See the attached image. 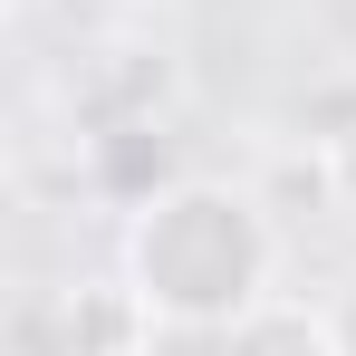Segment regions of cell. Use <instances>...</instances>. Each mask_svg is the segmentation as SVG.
Instances as JSON below:
<instances>
[{"label":"cell","instance_id":"1","mask_svg":"<svg viewBox=\"0 0 356 356\" xmlns=\"http://www.w3.org/2000/svg\"><path fill=\"white\" fill-rule=\"evenodd\" d=\"M116 280L145 298V318L164 337L212 347L232 318H250L260 298H280V222L232 174H174L154 202L125 212Z\"/></svg>","mask_w":356,"mask_h":356},{"label":"cell","instance_id":"2","mask_svg":"<svg viewBox=\"0 0 356 356\" xmlns=\"http://www.w3.org/2000/svg\"><path fill=\"white\" fill-rule=\"evenodd\" d=\"M87 145V193L97 202H116V212H135V202H154L174 174H193V164H174V125L164 116H135V125H97V135H77Z\"/></svg>","mask_w":356,"mask_h":356},{"label":"cell","instance_id":"3","mask_svg":"<svg viewBox=\"0 0 356 356\" xmlns=\"http://www.w3.org/2000/svg\"><path fill=\"white\" fill-rule=\"evenodd\" d=\"M212 356H337V327H327V308H308V298H260L250 318H232Z\"/></svg>","mask_w":356,"mask_h":356},{"label":"cell","instance_id":"4","mask_svg":"<svg viewBox=\"0 0 356 356\" xmlns=\"http://www.w3.org/2000/svg\"><path fill=\"white\" fill-rule=\"evenodd\" d=\"M308 154H318V174H327V202L356 212V125H347V135H327V145H308Z\"/></svg>","mask_w":356,"mask_h":356},{"label":"cell","instance_id":"5","mask_svg":"<svg viewBox=\"0 0 356 356\" xmlns=\"http://www.w3.org/2000/svg\"><path fill=\"white\" fill-rule=\"evenodd\" d=\"M327 327H337V356H356V280L327 298Z\"/></svg>","mask_w":356,"mask_h":356}]
</instances>
